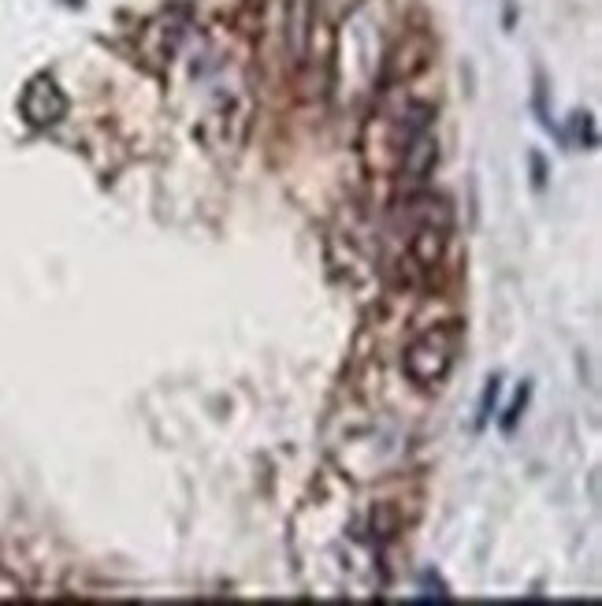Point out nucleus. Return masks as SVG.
Instances as JSON below:
<instances>
[{"instance_id": "nucleus-1", "label": "nucleus", "mask_w": 602, "mask_h": 606, "mask_svg": "<svg viewBox=\"0 0 602 606\" xmlns=\"http://www.w3.org/2000/svg\"><path fill=\"white\" fill-rule=\"evenodd\" d=\"M461 324H435L420 335L417 343L406 350V372L417 387H439L450 376V369L458 365L461 354Z\"/></svg>"}, {"instance_id": "nucleus-2", "label": "nucleus", "mask_w": 602, "mask_h": 606, "mask_svg": "<svg viewBox=\"0 0 602 606\" xmlns=\"http://www.w3.org/2000/svg\"><path fill=\"white\" fill-rule=\"evenodd\" d=\"M19 108H23L27 123H34V127H53V123L64 119L67 97H64V90L49 79V75H38V79H30V86L23 90Z\"/></svg>"}, {"instance_id": "nucleus-3", "label": "nucleus", "mask_w": 602, "mask_h": 606, "mask_svg": "<svg viewBox=\"0 0 602 606\" xmlns=\"http://www.w3.org/2000/svg\"><path fill=\"white\" fill-rule=\"evenodd\" d=\"M435 160H439V145H435L432 131L413 134V138L402 145V183L420 186L428 175H432Z\"/></svg>"}, {"instance_id": "nucleus-4", "label": "nucleus", "mask_w": 602, "mask_h": 606, "mask_svg": "<svg viewBox=\"0 0 602 606\" xmlns=\"http://www.w3.org/2000/svg\"><path fill=\"white\" fill-rule=\"evenodd\" d=\"M443 250H446V220L439 216H424L417 224V235L409 238V253H413V264L432 272L435 264L443 261Z\"/></svg>"}, {"instance_id": "nucleus-5", "label": "nucleus", "mask_w": 602, "mask_h": 606, "mask_svg": "<svg viewBox=\"0 0 602 606\" xmlns=\"http://www.w3.org/2000/svg\"><path fill=\"white\" fill-rule=\"evenodd\" d=\"M287 27H290V49H294V56H301L305 53V27H309V0H290Z\"/></svg>"}, {"instance_id": "nucleus-6", "label": "nucleus", "mask_w": 602, "mask_h": 606, "mask_svg": "<svg viewBox=\"0 0 602 606\" xmlns=\"http://www.w3.org/2000/svg\"><path fill=\"white\" fill-rule=\"evenodd\" d=\"M498 387H502V380L498 376H491L484 387V398H480V413H476V428H484L487 421H491V406H495V398H498Z\"/></svg>"}, {"instance_id": "nucleus-7", "label": "nucleus", "mask_w": 602, "mask_h": 606, "mask_svg": "<svg viewBox=\"0 0 602 606\" xmlns=\"http://www.w3.org/2000/svg\"><path fill=\"white\" fill-rule=\"evenodd\" d=\"M524 406H528V387H521V395H517V402H513L510 413L502 417V428H506V432H513V428H517V421H521V409H524Z\"/></svg>"}]
</instances>
